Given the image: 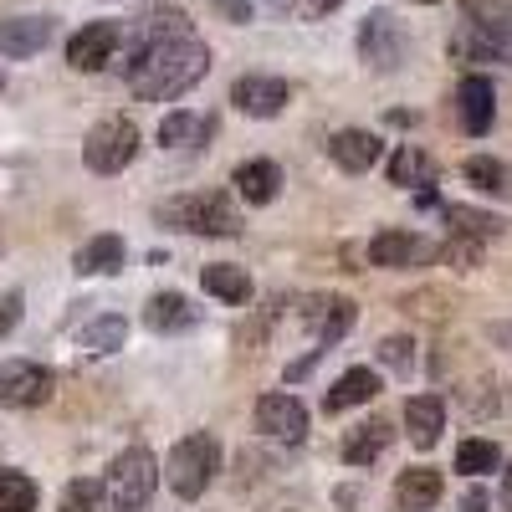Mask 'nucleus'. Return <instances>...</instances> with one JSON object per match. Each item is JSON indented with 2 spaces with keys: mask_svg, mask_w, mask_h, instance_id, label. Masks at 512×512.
Instances as JSON below:
<instances>
[{
  "mask_svg": "<svg viewBox=\"0 0 512 512\" xmlns=\"http://www.w3.org/2000/svg\"><path fill=\"white\" fill-rule=\"evenodd\" d=\"M205 72H210V47L195 41L190 31L149 41V47L128 52V62H123V82L144 103H175V98H185L195 82H205Z\"/></svg>",
  "mask_w": 512,
  "mask_h": 512,
  "instance_id": "nucleus-1",
  "label": "nucleus"
},
{
  "mask_svg": "<svg viewBox=\"0 0 512 512\" xmlns=\"http://www.w3.org/2000/svg\"><path fill=\"white\" fill-rule=\"evenodd\" d=\"M154 221L164 231H185V236H221V241H236L246 231L241 210L231 205L226 190H195V195H175L154 210Z\"/></svg>",
  "mask_w": 512,
  "mask_h": 512,
  "instance_id": "nucleus-2",
  "label": "nucleus"
},
{
  "mask_svg": "<svg viewBox=\"0 0 512 512\" xmlns=\"http://www.w3.org/2000/svg\"><path fill=\"white\" fill-rule=\"evenodd\" d=\"M216 472H221V441L210 431L180 436L175 446H169V456H164V482H169V492L185 497V502H195L210 482H216Z\"/></svg>",
  "mask_w": 512,
  "mask_h": 512,
  "instance_id": "nucleus-3",
  "label": "nucleus"
},
{
  "mask_svg": "<svg viewBox=\"0 0 512 512\" xmlns=\"http://www.w3.org/2000/svg\"><path fill=\"white\" fill-rule=\"evenodd\" d=\"M154 487H159V461H154L149 446H128V451H118L113 466H108V477H103V497H108V507H149Z\"/></svg>",
  "mask_w": 512,
  "mask_h": 512,
  "instance_id": "nucleus-4",
  "label": "nucleus"
},
{
  "mask_svg": "<svg viewBox=\"0 0 512 512\" xmlns=\"http://www.w3.org/2000/svg\"><path fill=\"white\" fill-rule=\"evenodd\" d=\"M134 154H139V123L123 118V113L93 123L88 139H82V164H88L93 175H123V169L134 164Z\"/></svg>",
  "mask_w": 512,
  "mask_h": 512,
  "instance_id": "nucleus-5",
  "label": "nucleus"
},
{
  "mask_svg": "<svg viewBox=\"0 0 512 512\" xmlns=\"http://www.w3.org/2000/svg\"><path fill=\"white\" fill-rule=\"evenodd\" d=\"M57 390V374L36 359H6L0 364V405L6 410H36Z\"/></svg>",
  "mask_w": 512,
  "mask_h": 512,
  "instance_id": "nucleus-6",
  "label": "nucleus"
},
{
  "mask_svg": "<svg viewBox=\"0 0 512 512\" xmlns=\"http://www.w3.org/2000/svg\"><path fill=\"white\" fill-rule=\"evenodd\" d=\"M369 262L384 267V272H415V267L441 262V246L420 231H379L369 241Z\"/></svg>",
  "mask_w": 512,
  "mask_h": 512,
  "instance_id": "nucleus-7",
  "label": "nucleus"
},
{
  "mask_svg": "<svg viewBox=\"0 0 512 512\" xmlns=\"http://www.w3.org/2000/svg\"><path fill=\"white\" fill-rule=\"evenodd\" d=\"M405 52H410V36H405L400 16L369 11L364 26H359V57H364L369 67H379V72H395V67L405 62Z\"/></svg>",
  "mask_w": 512,
  "mask_h": 512,
  "instance_id": "nucleus-8",
  "label": "nucleus"
},
{
  "mask_svg": "<svg viewBox=\"0 0 512 512\" xmlns=\"http://www.w3.org/2000/svg\"><path fill=\"white\" fill-rule=\"evenodd\" d=\"M251 420H256V431H262L267 441H303L308 436V405L297 395H282V390L256 400Z\"/></svg>",
  "mask_w": 512,
  "mask_h": 512,
  "instance_id": "nucleus-9",
  "label": "nucleus"
},
{
  "mask_svg": "<svg viewBox=\"0 0 512 512\" xmlns=\"http://www.w3.org/2000/svg\"><path fill=\"white\" fill-rule=\"evenodd\" d=\"M118 47H123V26L93 21V26L72 31V41H67V67H72V72H103Z\"/></svg>",
  "mask_w": 512,
  "mask_h": 512,
  "instance_id": "nucleus-10",
  "label": "nucleus"
},
{
  "mask_svg": "<svg viewBox=\"0 0 512 512\" xmlns=\"http://www.w3.org/2000/svg\"><path fill=\"white\" fill-rule=\"evenodd\" d=\"M287 82L282 77H272V72H246V77H236L231 82V103H236V113H246V118H277L282 108H287Z\"/></svg>",
  "mask_w": 512,
  "mask_h": 512,
  "instance_id": "nucleus-11",
  "label": "nucleus"
},
{
  "mask_svg": "<svg viewBox=\"0 0 512 512\" xmlns=\"http://www.w3.org/2000/svg\"><path fill=\"white\" fill-rule=\"evenodd\" d=\"M297 318H303L318 333V344L328 349V344H338V338L359 323V303H354V297H303Z\"/></svg>",
  "mask_w": 512,
  "mask_h": 512,
  "instance_id": "nucleus-12",
  "label": "nucleus"
},
{
  "mask_svg": "<svg viewBox=\"0 0 512 512\" xmlns=\"http://www.w3.org/2000/svg\"><path fill=\"white\" fill-rule=\"evenodd\" d=\"M456 57L512 67V21H466V31L456 36Z\"/></svg>",
  "mask_w": 512,
  "mask_h": 512,
  "instance_id": "nucleus-13",
  "label": "nucleus"
},
{
  "mask_svg": "<svg viewBox=\"0 0 512 512\" xmlns=\"http://www.w3.org/2000/svg\"><path fill=\"white\" fill-rule=\"evenodd\" d=\"M57 36V21L52 16H6L0 21V57L6 62H26L36 57L47 41Z\"/></svg>",
  "mask_w": 512,
  "mask_h": 512,
  "instance_id": "nucleus-14",
  "label": "nucleus"
},
{
  "mask_svg": "<svg viewBox=\"0 0 512 512\" xmlns=\"http://www.w3.org/2000/svg\"><path fill=\"white\" fill-rule=\"evenodd\" d=\"M456 118L461 128L472 139H482L492 118H497V88H492V77H461V88H456Z\"/></svg>",
  "mask_w": 512,
  "mask_h": 512,
  "instance_id": "nucleus-15",
  "label": "nucleus"
},
{
  "mask_svg": "<svg viewBox=\"0 0 512 512\" xmlns=\"http://www.w3.org/2000/svg\"><path fill=\"white\" fill-rule=\"evenodd\" d=\"M328 159L344 169V175H364V169L379 164V139L369 134V128H338V134L328 139Z\"/></svg>",
  "mask_w": 512,
  "mask_h": 512,
  "instance_id": "nucleus-16",
  "label": "nucleus"
},
{
  "mask_svg": "<svg viewBox=\"0 0 512 512\" xmlns=\"http://www.w3.org/2000/svg\"><path fill=\"white\" fill-rule=\"evenodd\" d=\"M441 431H446V405H441V395H410V400H405V436H410V446L431 451V446L441 441Z\"/></svg>",
  "mask_w": 512,
  "mask_h": 512,
  "instance_id": "nucleus-17",
  "label": "nucleus"
},
{
  "mask_svg": "<svg viewBox=\"0 0 512 512\" xmlns=\"http://www.w3.org/2000/svg\"><path fill=\"white\" fill-rule=\"evenodd\" d=\"M231 185H236V195H241L246 205H272V200L282 195V169H277L272 159H241L236 175H231Z\"/></svg>",
  "mask_w": 512,
  "mask_h": 512,
  "instance_id": "nucleus-18",
  "label": "nucleus"
},
{
  "mask_svg": "<svg viewBox=\"0 0 512 512\" xmlns=\"http://www.w3.org/2000/svg\"><path fill=\"white\" fill-rule=\"evenodd\" d=\"M123 262H128V246H123V236H113V231L82 241L77 256H72L77 277H113V272H123Z\"/></svg>",
  "mask_w": 512,
  "mask_h": 512,
  "instance_id": "nucleus-19",
  "label": "nucleus"
},
{
  "mask_svg": "<svg viewBox=\"0 0 512 512\" xmlns=\"http://www.w3.org/2000/svg\"><path fill=\"white\" fill-rule=\"evenodd\" d=\"M441 502V472L436 466H405L395 482V507L400 512H431Z\"/></svg>",
  "mask_w": 512,
  "mask_h": 512,
  "instance_id": "nucleus-20",
  "label": "nucleus"
},
{
  "mask_svg": "<svg viewBox=\"0 0 512 512\" xmlns=\"http://www.w3.org/2000/svg\"><path fill=\"white\" fill-rule=\"evenodd\" d=\"M144 323H149L154 333H185V328L200 323V308L190 303L185 292H154L149 308H144Z\"/></svg>",
  "mask_w": 512,
  "mask_h": 512,
  "instance_id": "nucleus-21",
  "label": "nucleus"
},
{
  "mask_svg": "<svg viewBox=\"0 0 512 512\" xmlns=\"http://www.w3.org/2000/svg\"><path fill=\"white\" fill-rule=\"evenodd\" d=\"M374 395H379V374L359 364V369L338 374V384L323 395V410H328V415H344V410H354V405H369Z\"/></svg>",
  "mask_w": 512,
  "mask_h": 512,
  "instance_id": "nucleus-22",
  "label": "nucleus"
},
{
  "mask_svg": "<svg viewBox=\"0 0 512 512\" xmlns=\"http://www.w3.org/2000/svg\"><path fill=\"white\" fill-rule=\"evenodd\" d=\"M210 134H216V113L175 108V113H164V123H159V144L164 149H190V144H205Z\"/></svg>",
  "mask_w": 512,
  "mask_h": 512,
  "instance_id": "nucleus-23",
  "label": "nucleus"
},
{
  "mask_svg": "<svg viewBox=\"0 0 512 512\" xmlns=\"http://www.w3.org/2000/svg\"><path fill=\"white\" fill-rule=\"evenodd\" d=\"M461 180L472 185V190H482V195H492V200H507L512 205V164H502V159H492V154H472L461 164Z\"/></svg>",
  "mask_w": 512,
  "mask_h": 512,
  "instance_id": "nucleus-24",
  "label": "nucleus"
},
{
  "mask_svg": "<svg viewBox=\"0 0 512 512\" xmlns=\"http://www.w3.org/2000/svg\"><path fill=\"white\" fill-rule=\"evenodd\" d=\"M390 425H384V420H359L354 425V431L344 436V461L349 466H374L384 451H390Z\"/></svg>",
  "mask_w": 512,
  "mask_h": 512,
  "instance_id": "nucleus-25",
  "label": "nucleus"
},
{
  "mask_svg": "<svg viewBox=\"0 0 512 512\" xmlns=\"http://www.w3.org/2000/svg\"><path fill=\"white\" fill-rule=\"evenodd\" d=\"M200 287L216 297V303H231V308H241L246 297H251V277H246V267H236V262L200 267Z\"/></svg>",
  "mask_w": 512,
  "mask_h": 512,
  "instance_id": "nucleus-26",
  "label": "nucleus"
},
{
  "mask_svg": "<svg viewBox=\"0 0 512 512\" xmlns=\"http://www.w3.org/2000/svg\"><path fill=\"white\" fill-rule=\"evenodd\" d=\"M123 338H128V318L103 313V318H93L88 328L77 333V349L93 354V359H103V354H118V349H123Z\"/></svg>",
  "mask_w": 512,
  "mask_h": 512,
  "instance_id": "nucleus-27",
  "label": "nucleus"
},
{
  "mask_svg": "<svg viewBox=\"0 0 512 512\" xmlns=\"http://www.w3.org/2000/svg\"><path fill=\"white\" fill-rule=\"evenodd\" d=\"M436 180V164L420 144H400L390 154V185H431Z\"/></svg>",
  "mask_w": 512,
  "mask_h": 512,
  "instance_id": "nucleus-28",
  "label": "nucleus"
},
{
  "mask_svg": "<svg viewBox=\"0 0 512 512\" xmlns=\"http://www.w3.org/2000/svg\"><path fill=\"white\" fill-rule=\"evenodd\" d=\"M41 492L26 472H11V466H0V512H36Z\"/></svg>",
  "mask_w": 512,
  "mask_h": 512,
  "instance_id": "nucleus-29",
  "label": "nucleus"
},
{
  "mask_svg": "<svg viewBox=\"0 0 512 512\" xmlns=\"http://www.w3.org/2000/svg\"><path fill=\"white\" fill-rule=\"evenodd\" d=\"M502 466V446L497 441H461L456 446V472H466V477H487V472H497Z\"/></svg>",
  "mask_w": 512,
  "mask_h": 512,
  "instance_id": "nucleus-30",
  "label": "nucleus"
},
{
  "mask_svg": "<svg viewBox=\"0 0 512 512\" xmlns=\"http://www.w3.org/2000/svg\"><path fill=\"white\" fill-rule=\"evenodd\" d=\"M446 221H451V231L477 236V241L502 236V221H497V216H487V210H472V205H446Z\"/></svg>",
  "mask_w": 512,
  "mask_h": 512,
  "instance_id": "nucleus-31",
  "label": "nucleus"
},
{
  "mask_svg": "<svg viewBox=\"0 0 512 512\" xmlns=\"http://www.w3.org/2000/svg\"><path fill=\"white\" fill-rule=\"evenodd\" d=\"M98 502H103V482L77 477V482H67V492H62L57 512H98Z\"/></svg>",
  "mask_w": 512,
  "mask_h": 512,
  "instance_id": "nucleus-32",
  "label": "nucleus"
},
{
  "mask_svg": "<svg viewBox=\"0 0 512 512\" xmlns=\"http://www.w3.org/2000/svg\"><path fill=\"white\" fill-rule=\"evenodd\" d=\"M441 262H451L456 272H472V267L482 262V241H477V236H461V231H456V236H451V241L441 246Z\"/></svg>",
  "mask_w": 512,
  "mask_h": 512,
  "instance_id": "nucleus-33",
  "label": "nucleus"
},
{
  "mask_svg": "<svg viewBox=\"0 0 512 512\" xmlns=\"http://www.w3.org/2000/svg\"><path fill=\"white\" fill-rule=\"evenodd\" d=\"M400 308L410 313V318H425V323H446V292H410V297H400Z\"/></svg>",
  "mask_w": 512,
  "mask_h": 512,
  "instance_id": "nucleus-34",
  "label": "nucleus"
},
{
  "mask_svg": "<svg viewBox=\"0 0 512 512\" xmlns=\"http://www.w3.org/2000/svg\"><path fill=\"white\" fill-rule=\"evenodd\" d=\"M379 364H390L395 374H405L415 364V344H410V338H384V344H379Z\"/></svg>",
  "mask_w": 512,
  "mask_h": 512,
  "instance_id": "nucleus-35",
  "label": "nucleus"
},
{
  "mask_svg": "<svg viewBox=\"0 0 512 512\" xmlns=\"http://www.w3.org/2000/svg\"><path fill=\"white\" fill-rule=\"evenodd\" d=\"M466 21H512V0H461Z\"/></svg>",
  "mask_w": 512,
  "mask_h": 512,
  "instance_id": "nucleus-36",
  "label": "nucleus"
},
{
  "mask_svg": "<svg viewBox=\"0 0 512 512\" xmlns=\"http://www.w3.org/2000/svg\"><path fill=\"white\" fill-rule=\"evenodd\" d=\"M16 323H21V297L16 292H0V338H6Z\"/></svg>",
  "mask_w": 512,
  "mask_h": 512,
  "instance_id": "nucleus-37",
  "label": "nucleus"
},
{
  "mask_svg": "<svg viewBox=\"0 0 512 512\" xmlns=\"http://www.w3.org/2000/svg\"><path fill=\"white\" fill-rule=\"evenodd\" d=\"M216 11H221L231 26H246V21H251V6H246V0H216Z\"/></svg>",
  "mask_w": 512,
  "mask_h": 512,
  "instance_id": "nucleus-38",
  "label": "nucleus"
},
{
  "mask_svg": "<svg viewBox=\"0 0 512 512\" xmlns=\"http://www.w3.org/2000/svg\"><path fill=\"white\" fill-rule=\"evenodd\" d=\"M487 507H492V497H487L482 487H472V492L461 497V512H487Z\"/></svg>",
  "mask_w": 512,
  "mask_h": 512,
  "instance_id": "nucleus-39",
  "label": "nucleus"
},
{
  "mask_svg": "<svg viewBox=\"0 0 512 512\" xmlns=\"http://www.w3.org/2000/svg\"><path fill=\"white\" fill-rule=\"evenodd\" d=\"M303 6H308V11H313V16H328V11H333V6H344V0H303Z\"/></svg>",
  "mask_w": 512,
  "mask_h": 512,
  "instance_id": "nucleus-40",
  "label": "nucleus"
},
{
  "mask_svg": "<svg viewBox=\"0 0 512 512\" xmlns=\"http://www.w3.org/2000/svg\"><path fill=\"white\" fill-rule=\"evenodd\" d=\"M502 502L512 507V461H507V472H502Z\"/></svg>",
  "mask_w": 512,
  "mask_h": 512,
  "instance_id": "nucleus-41",
  "label": "nucleus"
},
{
  "mask_svg": "<svg viewBox=\"0 0 512 512\" xmlns=\"http://www.w3.org/2000/svg\"><path fill=\"white\" fill-rule=\"evenodd\" d=\"M113 512H144V507H113Z\"/></svg>",
  "mask_w": 512,
  "mask_h": 512,
  "instance_id": "nucleus-42",
  "label": "nucleus"
},
{
  "mask_svg": "<svg viewBox=\"0 0 512 512\" xmlns=\"http://www.w3.org/2000/svg\"><path fill=\"white\" fill-rule=\"evenodd\" d=\"M0 93H6V72H0Z\"/></svg>",
  "mask_w": 512,
  "mask_h": 512,
  "instance_id": "nucleus-43",
  "label": "nucleus"
},
{
  "mask_svg": "<svg viewBox=\"0 0 512 512\" xmlns=\"http://www.w3.org/2000/svg\"><path fill=\"white\" fill-rule=\"evenodd\" d=\"M420 6H436V0H420Z\"/></svg>",
  "mask_w": 512,
  "mask_h": 512,
  "instance_id": "nucleus-44",
  "label": "nucleus"
}]
</instances>
